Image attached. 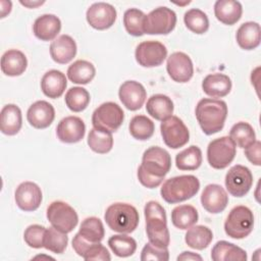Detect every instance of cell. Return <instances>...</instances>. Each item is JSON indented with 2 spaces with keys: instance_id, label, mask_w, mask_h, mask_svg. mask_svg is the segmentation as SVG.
Instances as JSON below:
<instances>
[{
  "instance_id": "cell-50",
  "label": "cell",
  "mask_w": 261,
  "mask_h": 261,
  "mask_svg": "<svg viewBox=\"0 0 261 261\" xmlns=\"http://www.w3.org/2000/svg\"><path fill=\"white\" fill-rule=\"evenodd\" d=\"M0 5H1V18H4L7 14L10 13L11 8H12V3L11 1H6V0H1L0 1Z\"/></svg>"
},
{
  "instance_id": "cell-27",
  "label": "cell",
  "mask_w": 261,
  "mask_h": 261,
  "mask_svg": "<svg viewBox=\"0 0 261 261\" xmlns=\"http://www.w3.org/2000/svg\"><path fill=\"white\" fill-rule=\"evenodd\" d=\"M22 125L20 108L15 104H6L0 113V129L6 136L16 135Z\"/></svg>"
},
{
  "instance_id": "cell-30",
  "label": "cell",
  "mask_w": 261,
  "mask_h": 261,
  "mask_svg": "<svg viewBox=\"0 0 261 261\" xmlns=\"http://www.w3.org/2000/svg\"><path fill=\"white\" fill-rule=\"evenodd\" d=\"M213 261H246L248 259L245 250L227 241H218L211 250Z\"/></svg>"
},
{
  "instance_id": "cell-41",
  "label": "cell",
  "mask_w": 261,
  "mask_h": 261,
  "mask_svg": "<svg viewBox=\"0 0 261 261\" xmlns=\"http://www.w3.org/2000/svg\"><path fill=\"white\" fill-rule=\"evenodd\" d=\"M87 143L90 149L98 154H106L113 147V137L110 133H105L92 128L88 135Z\"/></svg>"
},
{
  "instance_id": "cell-40",
  "label": "cell",
  "mask_w": 261,
  "mask_h": 261,
  "mask_svg": "<svg viewBox=\"0 0 261 261\" xmlns=\"http://www.w3.org/2000/svg\"><path fill=\"white\" fill-rule=\"evenodd\" d=\"M186 27L193 33L202 35L209 29V19L207 14L199 8H191L184 14Z\"/></svg>"
},
{
  "instance_id": "cell-6",
  "label": "cell",
  "mask_w": 261,
  "mask_h": 261,
  "mask_svg": "<svg viewBox=\"0 0 261 261\" xmlns=\"http://www.w3.org/2000/svg\"><path fill=\"white\" fill-rule=\"evenodd\" d=\"M124 119L122 108L114 102H104L92 114L93 127L105 133H115Z\"/></svg>"
},
{
  "instance_id": "cell-14",
  "label": "cell",
  "mask_w": 261,
  "mask_h": 261,
  "mask_svg": "<svg viewBox=\"0 0 261 261\" xmlns=\"http://www.w3.org/2000/svg\"><path fill=\"white\" fill-rule=\"evenodd\" d=\"M116 16L117 12L114 6L106 2L93 3L86 12L88 23L99 31L111 28L116 20Z\"/></svg>"
},
{
  "instance_id": "cell-32",
  "label": "cell",
  "mask_w": 261,
  "mask_h": 261,
  "mask_svg": "<svg viewBox=\"0 0 261 261\" xmlns=\"http://www.w3.org/2000/svg\"><path fill=\"white\" fill-rule=\"evenodd\" d=\"M67 77L77 85H87L95 77L96 68L90 61L79 59L67 68Z\"/></svg>"
},
{
  "instance_id": "cell-4",
  "label": "cell",
  "mask_w": 261,
  "mask_h": 261,
  "mask_svg": "<svg viewBox=\"0 0 261 261\" xmlns=\"http://www.w3.org/2000/svg\"><path fill=\"white\" fill-rule=\"evenodd\" d=\"M104 219L111 230L119 233H130L137 228L140 216L133 205L117 202L108 206Z\"/></svg>"
},
{
  "instance_id": "cell-33",
  "label": "cell",
  "mask_w": 261,
  "mask_h": 261,
  "mask_svg": "<svg viewBox=\"0 0 261 261\" xmlns=\"http://www.w3.org/2000/svg\"><path fill=\"white\" fill-rule=\"evenodd\" d=\"M213 240L212 230L205 225H193L185 236L186 244L195 250H204Z\"/></svg>"
},
{
  "instance_id": "cell-26",
  "label": "cell",
  "mask_w": 261,
  "mask_h": 261,
  "mask_svg": "<svg viewBox=\"0 0 261 261\" xmlns=\"http://www.w3.org/2000/svg\"><path fill=\"white\" fill-rule=\"evenodd\" d=\"M27 67V56L20 50H7L1 57V70L5 75L18 76L25 71Z\"/></svg>"
},
{
  "instance_id": "cell-31",
  "label": "cell",
  "mask_w": 261,
  "mask_h": 261,
  "mask_svg": "<svg viewBox=\"0 0 261 261\" xmlns=\"http://www.w3.org/2000/svg\"><path fill=\"white\" fill-rule=\"evenodd\" d=\"M173 102L172 100L163 94L152 95L146 104V110L150 116L156 120H164L170 117L173 113Z\"/></svg>"
},
{
  "instance_id": "cell-25",
  "label": "cell",
  "mask_w": 261,
  "mask_h": 261,
  "mask_svg": "<svg viewBox=\"0 0 261 261\" xmlns=\"http://www.w3.org/2000/svg\"><path fill=\"white\" fill-rule=\"evenodd\" d=\"M67 86L65 74L57 69L48 70L41 80V90L43 94L51 99L62 96Z\"/></svg>"
},
{
  "instance_id": "cell-37",
  "label": "cell",
  "mask_w": 261,
  "mask_h": 261,
  "mask_svg": "<svg viewBox=\"0 0 261 261\" xmlns=\"http://www.w3.org/2000/svg\"><path fill=\"white\" fill-rule=\"evenodd\" d=\"M108 246L111 251L118 257L125 258L134 255L137 250V242L127 233L111 236L108 240Z\"/></svg>"
},
{
  "instance_id": "cell-39",
  "label": "cell",
  "mask_w": 261,
  "mask_h": 261,
  "mask_svg": "<svg viewBox=\"0 0 261 261\" xmlns=\"http://www.w3.org/2000/svg\"><path fill=\"white\" fill-rule=\"evenodd\" d=\"M79 233L87 241L100 243L105 236V229L102 221L95 216L85 218L79 229Z\"/></svg>"
},
{
  "instance_id": "cell-1",
  "label": "cell",
  "mask_w": 261,
  "mask_h": 261,
  "mask_svg": "<svg viewBox=\"0 0 261 261\" xmlns=\"http://www.w3.org/2000/svg\"><path fill=\"white\" fill-rule=\"evenodd\" d=\"M195 114L203 133L210 136L223 128L227 116V105L223 100L203 98L198 102Z\"/></svg>"
},
{
  "instance_id": "cell-11",
  "label": "cell",
  "mask_w": 261,
  "mask_h": 261,
  "mask_svg": "<svg viewBox=\"0 0 261 261\" xmlns=\"http://www.w3.org/2000/svg\"><path fill=\"white\" fill-rule=\"evenodd\" d=\"M160 133L164 144L171 149H178L190 140L189 128L179 117L174 115L162 120Z\"/></svg>"
},
{
  "instance_id": "cell-46",
  "label": "cell",
  "mask_w": 261,
  "mask_h": 261,
  "mask_svg": "<svg viewBox=\"0 0 261 261\" xmlns=\"http://www.w3.org/2000/svg\"><path fill=\"white\" fill-rule=\"evenodd\" d=\"M141 260L142 261H149V260L168 261L169 260L168 249L154 246L149 242L142 249Z\"/></svg>"
},
{
  "instance_id": "cell-9",
  "label": "cell",
  "mask_w": 261,
  "mask_h": 261,
  "mask_svg": "<svg viewBox=\"0 0 261 261\" xmlns=\"http://www.w3.org/2000/svg\"><path fill=\"white\" fill-rule=\"evenodd\" d=\"M176 20V14L172 9L159 6L146 15L144 33L148 35H168L174 30Z\"/></svg>"
},
{
  "instance_id": "cell-13",
  "label": "cell",
  "mask_w": 261,
  "mask_h": 261,
  "mask_svg": "<svg viewBox=\"0 0 261 261\" xmlns=\"http://www.w3.org/2000/svg\"><path fill=\"white\" fill-rule=\"evenodd\" d=\"M167 57L166 47L158 41H144L135 51L136 61L143 67H156Z\"/></svg>"
},
{
  "instance_id": "cell-17",
  "label": "cell",
  "mask_w": 261,
  "mask_h": 261,
  "mask_svg": "<svg viewBox=\"0 0 261 261\" xmlns=\"http://www.w3.org/2000/svg\"><path fill=\"white\" fill-rule=\"evenodd\" d=\"M118 97L126 109L136 111L144 105L147 92L141 83L137 81H125L119 87Z\"/></svg>"
},
{
  "instance_id": "cell-34",
  "label": "cell",
  "mask_w": 261,
  "mask_h": 261,
  "mask_svg": "<svg viewBox=\"0 0 261 261\" xmlns=\"http://www.w3.org/2000/svg\"><path fill=\"white\" fill-rule=\"evenodd\" d=\"M199 215L197 209L192 205H179L171 211V222L172 224L181 230L188 229L195 225L198 221Z\"/></svg>"
},
{
  "instance_id": "cell-44",
  "label": "cell",
  "mask_w": 261,
  "mask_h": 261,
  "mask_svg": "<svg viewBox=\"0 0 261 261\" xmlns=\"http://www.w3.org/2000/svg\"><path fill=\"white\" fill-rule=\"evenodd\" d=\"M68 244V237L66 233L51 226L46 228L44 236V248L55 253L62 254Z\"/></svg>"
},
{
  "instance_id": "cell-15",
  "label": "cell",
  "mask_w": 261,
  "mask_h": 261,
  "mask_svg": "<svg viewBox=\"0 0 261 261\" xmlns=\"http://www.w3.org/2000/svg\"><path fill=\"white\" fill-rule=\"evenodd\" d=\"M166 70L176 83H188L194 74V65L190 56L184 52H173L167 58Z\"/></svg>"
},
{
  "instance_id": "cell-22",
  "label": "cell",
  "mask_w": 261,
  "mask_h": 261,
  "mask_svg": "<svg viewBox=\"0 0 261 261\" xmlns=\"http://www.w3.org/2000/svg\"><path fill=\"white\" fill-rule=\"evenodd\" d=\"M76 43L68 35H60L50 45L51 58L59 64L70 62L76 54Z\"/></svg>"
},
{
  "instance_id": "cell-49",
  "label": "cell",
  "mask_w": 261,
  "mask_h": 261,
  "mask_svg": "<svg viewBox=\"0 0 261 261\" xmlns=\"http://www.w3.org/2000/svg\"><path fill=\"white\" fill-rule=\"evenodd\" d=\"M177 261L179 260H184V261H189V260H199V261H202V257L194 252H190V251H185L182 252L180 255L177 256L176 258Z\"/></svg>"
},
{
  "instance_id": "cell-21",
  "label": "cell",
  "mask_w": 261,
  "mask_h": 261,
  "mask_svg": "<svg viewBox=\"0 0 261 261\" xmlns=\"http://www.w3.org/2000/svg\"><path fill=\"white\" fill-rule=\"evenodd\" d=\"M55 118V109L49 102L39 100L33 103L27 111L28 122L35 128L48 127Z\"/></svg>"
},
{
  "instance_id": "cell-42",
  "label": "cell",
  "mask_w": 261,
  "mask_h": 261,
  "mask_svg": "<svg viewBox=\"0 0 261 261\" xmlns=\"http://www.w3.org/2000/svg\"><path fill=\"white\" fill-rule=\"evenodd\" d=\"M146 14L138 8H129L123 14V24L125 31L134 37H141L144 33V22Z\"/></svg>"
},
{
  "instance_id": "cell-2",
  "label": "cell",
  "mask_w": 261,
  "mask_h": 261,
  "mask_svg": "<svg viewBox=\"0 0 261 261\" xmlns=\"http://www.w3.org/2000/svg\"><path fill=\"white\" fill-rule=\"evenodd\" d=\"M146 232L149 242L160 248H167L170 243L167 227L166 212L163 206L156 201H149L144 208Z\"/></svg>"
},
{
  "instance_id": "cell-45",
  "label": "cell",
  "mask_w": 261,
  "mask_h": 261,
  "mask_svg": "<svg viewBox=\"0 0 261 261\" xmlns=\"http://www.w3.org/2000/svg\"><path fill=\"white\" fill-rule=\"evenodd\" d=\"M46 227L40 224L29 225L23 232V240L25 244L34 249L44 248V236Z\"/></svg>"
},
{
  "instance_id": "cell-16",
  "label": "cell",
  "mask_w": 261,
  "mask_h": 261,
  "mask_svg": "<svg viewBox=\"0 0 261 261\" xmlns=\"http://www.w3.org/2000/svg\"><path fill=\"white\" fill-rule=\"evenodd\" d=\"M41 188L33 181H23L19 184L14 192V200L19 209L31 212L40 207L42 202Z\"/></svg>"
},
{
  "instance_id": "cell-20",
  "label": "cell",
  "mask_w": 261,
  "mask_h": 261,
  "mask_svg": "<svg viewBox=\"0 0 261 261\" xmlns=\"http://www.w3.org/2000/svg\"><path fill=\"white\" fill-rule=\"evenodd\" d=\"M72 248L75 253L87 261L100 260L109 261L111 260L110 253L100 243H92L85 240L79 232L72 239Z\"/></svg>"
},
{
  "instance_id": "cell-24",
  "label": "cell",
  "mask_w": 261,
  "mask_h": 261,
  "mask_svg": "<svg viewBox=\"0 0 261 261\" xmlns=\"http://www.w3.org/2000/svg\"><path fill=\"white\" fill-rule=\"evenodd\" d=\"M232 87L231 80L224 73H210L202 82L203 92L212 98H222L230 92Z\"/></svg>"
},
{
  "instance_id": "cell-52",
  "label": "cell",
  "mask_w": 261,
  "mask_h": 261,
  "mask_svg": "<svg viewBox=\"0 0 261 261\" xmlns=\"http://www.w3.org/2000/svg\"><path fill=\"white\" fill-rule=\"evenodd\" d=\"M39 258H47V259H52V260H53V258L50 257V256H41V255H38V256L34 257V259H39Z\"/></svg>"
},
{
  "instance_id": "cell-18",
  "label": "cell",
  "mask_w": 261,
  "mask_h": 261,
  "mask_svg": "<svg viewBox=\"0 0 261 261\" xmlns=\"http://www.w3.org/2000/svg\"><path fill=\"white\" fill-rule=\"evenodd\" d=\"M86 125L82 118L77 116H66L62 118L56 127V135L59 141L66 144H74L85 137Z\"/></svg>"
},
{
  "instance_id": "cell-10",
  "label": "cell",
  "mask_w": 261,
  "mask_h": 261,
  "mask_svg": "<svg viewBox=\"0 0 261 261\" xmlns=\"http://www.w3.org/2000/svg\"><path fill=\"white\" fill-rule=\"evenodd\" d=\"M47 219L56 229L68 233L77 225L76 211L63 201H54L47 208Z\"/></svg>"
},
{
  "instance_id": "cell-8",
  "label": "cell",
  "mask_w": 261,
  "mask_h": 261,
  "mask_svg": "<svg viewBox=\"0 0 261 261\" xmlns=\"http://www.w3.org/2000/svg\"><path fill=\"white\" fill-rule=\"evenodd\" d=\"M237 147L228 136L211 141L207 147V160L214 169L226 168L234 159Z\"/></svg>"
},
{
  "instance_id": "cell-7",
  "label": "cell",
  "mask_w": 261,
  "mask_h": 261,
  "mask_svg": "<svg viewBox=\"0 0 261 261\" xmlns=\"http://www.w3.org/2000/svg\"><path fill=\"white\" fill-rule=\"evenodd\" d=\"M171 167L170 154L163 148L152 146L145 150L142 163L139 168L145 173L160 179H164Z\"/></svg>"
},
{
  "instance_id": "cell-29",
  "label": "cell",
  "mask_w": 261,
  "mask_h": 261,
  "mask_svg": "<svg viewBox=\"0 0 261 261\" xmlns=\"http://www.w3.org/2000/svg\"><path fill=\"white\" fill-rule=\"evenodd\" d=\"M236 39L242 49H256L261 41L260 24L256 21H246L242 23L237 31Z\"/></svg>"
},
{
  "instance_id": "cell-19",
  "label": "cell",
  "mask_w": 261,
  "mask_h": 261,
  "mask_svg": "<svg viewBox=\"0 0 261 261\" xmlns=\"http://www.w3.org/2000/svg\"><path fill=\"white\" fill-rule=\"evenodd\" d=\"M201 204L207 212L217 214L226 208L228 195L220 185L210 184L204 188L201 194Z\"/></svg>"
},
{
  "instance_id": "cell-35",
  "label": "cell",
  "mask_w": 261,
  "mask_h": 261,
  "mask_svg": "<svg viewBox=\"0 0 261 261\" xmlns=\"http://www.w3.org/2000/svg\"><path fill=\"white\" fill-rule=\"evenodd\" d=\"M229 138L236 147L242 149L248 148L257 141L253 126L246 121H239L233 124L229 130Z\"/></svg>"
},
{
  "instance_id": "cell-51",
  "label": "cell",
  "mask_w": 261,
  "mask_h": 261,
  "mask_svg": "<svg viewBox=\"0 0 261 261\" xmlns=\"http://www.w3.org/2000/svg\"><path fill=\"white\" fill-rule=\"evenodd\" d=\"M19 3L21 5L28 7V8H37L41 5H43L45 3V1H39V0H33V1L32 0H24L23 1V0H20Z\"/></svg>"
},
{
  "instance_id": "cell-47",
  "label": "cell",
  "mask_w": 261,
  "mask_h": 261,
  "mask_svg": "<svg viewBox=\"0 0 261 261\" xmlns=\"http://www.w3.org/2000/svg\"><path fill=\"white\" fill-rule=\"evenodd\" d=\"M245 156L254 165H261V143L256 141L254 144L245 149Z\"/></svg>"
},
{
  "instance_id": "cell-48",
  "label": "cell",
  "mask_w": 261,
  "mask_h": 261,
  "mask_svg": "<svg viewBox=\"0 0 261 261\" xmlns=\"http://www.w3.org/2000/svg\"><path fill=\"white\" fill-rule=\"evenodd\" d=\"M137 175H138V179L139 181L146 188L148 189H154V188H157L159 187L163 179H160V178H156V177H153L147 173H145L144 171H142L141 169L138 168V172H137Z\"/></svg>"
},
{
  "instance_id": "cell-12",
  "label": "cell",
  "mask_w": 261,
  "mask_h": 261,
  "mask_svg": "<svg viewBox=\"0 0 261 261\" xmlns=\"http://www.w3.org/2000/svg\"><path fill=\"white\" fill-rule=\"evenodd\" d=\"M224 184L227 192L237 198L244 197L253 185V174L251 170L244 165H233L225 174Z\"/></svg>"
},
{
  "instance_id": "cell-28",
  "label": "cell",
  "mask_w": 261,
  "mask_h": 261,
  "mask_svg": "<svg viewBox=\"0 0 261 261\" xmlns=\"http://www.w3.org/2000/svg\"><path fill=\"white\" fill-rule=\"evenodd\" d=\"M243 13L242 4L234 0H217L214 4L215 17L222 23L232 25L237 23Z\"/></svg>"
},
{
  "instance_id": "cell-36",
  "label": "cell",
  "mask_w": 261,
  "mask_h": 261,
  "mask_svg": "<svg viewBox=\"0 0 261 261\" xmlns=\"http://www.w3.org/2000/svg\"><path fill=\"white\" fill-rule=\"evenodd\" d=\"M202 164V151L192 145L175 156V165L179 170H196Z\"/></svg>"
},
{
  "instance_id": "cell-43",
  "label": "cell",
  "mask_w": 261,
  "mask_h": 261,
  "mask_svg": "<svg viewBox=\"0 0 261 261\" xmlns=\"http://www.w3.org/2000/svg\"><path fill=\"white\" fill-rule=\"evenodd\" d=\"M89 92L82 87H72L65 94V104L67 108L73 112L85 110L90 103Z\"/></svg>"
},
{
  "instance_id": "cell-3",
  "label": "cell",
  "mask_w": 261,
  "mask_h": 261,
  "mask_svg": "<svg viewBox=\"0 0 261 261\" xmlns=\"http://www.w3.org/2000/svg\"><path fill=\"white\" fill-rule=\"evenodd\" d=\"M200 190L199 179L192 174H184L166 179L160 190L162 199L168 204H176L194 197Z\"/></svg>"
},
{
  "instance_id": "cell-23",
  "label": "cell",
  "mask_w": 261,
  "mask_h": 261,
  "mask_svg": "<svg viewBox=\"0 0 261 261\" xmlns=\"http://www.w3.org/2000/svg\"><path fill=\"white\" fill-rule=\"evenodd\" d=\"M61 30V21L54 14H42L33 24V33L41 41L55 40Z\"/></svg>"
},
{
  "instance_id": "cell-5",
  "label": "cell",
  "mask_w": 261,
  "mask_h": 261,
  "mask_svg": "<svg viewBox=\"0 0 261 261\" xmlns=\"http://www.w3.org/2000/svg\"><path fill=\"white\" fill-rule=\"evenodd\" d=\"M254 227V214L244 205L233 207L224 221V231L232 239L241 240L248 237Z\"/></svg>"
},
{
  "instance_id": "cell-38",
  "label": "cell",
  "mask_w": 261,
  "mask_h": 261,
  "mask_svg": "<svg viewBox=\"0 0 261 261\" xmlns=\"http://www.w3.org/2000/svg\"><path fill=\"white\" fill-rule=\"evenodd\" d=\"M128 129L136 140L146 141L154 135L155 124L146 115H136L130 119Z\"/></svg>"
}]
</instances>
